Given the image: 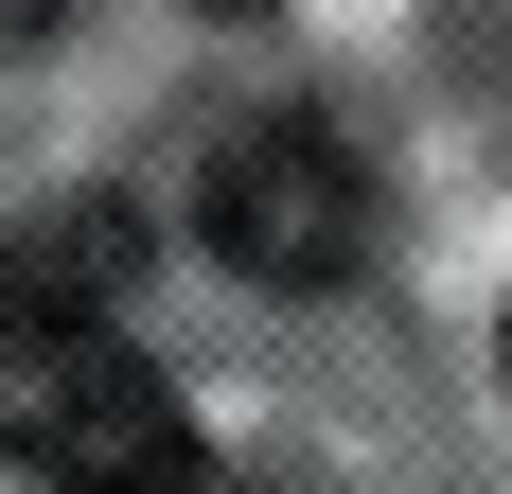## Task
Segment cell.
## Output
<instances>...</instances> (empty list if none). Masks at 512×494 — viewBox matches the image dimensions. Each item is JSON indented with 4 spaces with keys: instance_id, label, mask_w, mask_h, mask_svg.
Returning <instances> with one entry per match:
<instances>
[{
    "instance_id": "5b68a950",
    "label": "cell",
    "mask_w": 512,
    "mask_h": 494,
    "mask_svg": "<svg viewBox=\"0 0 512 494\" xmlns=\"http://www.w3.org/2000/svg\"><path fill=\"white\" fill-rule=\"evenodd\" d=\"M212 18H265V0H212Z\"/></svg>"
},
{
    "instance_id": "6da1fadb",
    "label": "cell",
    "mask_w": 512,
    "mask_h": 494,
    "mask_svg": "<svg viewBox=\"0 0 512 494\" xmlns=\"http://www.w3.org/2000/svg\"><path fill=\"white\" fill-rule=\"evenodd\" d=\"M0 459L53 494H195L212 477L159 353L124 318H71V300H0Z\"/></svg>"
},
{
    "instance_id": "277c9868",
    "label": "cell",
    "mask_w": 512,
    "mask_h": 494,
    "mask_svg": "<svg viewBox=\"0 0 512 494\" xmlns=\"http://www.w3.org/2000/svg\"><path fill=\"white\" fill-rule=\"evenodd\" d=\"M53 18H71V0H0V53H36V36H53Z\"/></svg>"
},
{
    "instance_id": "3957f363",
    "label": "cell",
    "mask_w": 512,
    "mask_h": 494,
    "mask_svg": "<svg viewBox=\"0 0 512 494\" xmlns=\"http://www.w3.org/2000/svg\"><path fill=\"white\" fill-rule=\"evenodd\" d=\"M106 283H142V212H53V230L0 247V300H71V318H106Z\"/></svg>"
},
{
    "instance_id": "7a4b0ae2",
    "label": "cell",
    "mask_w": 512,
    "mask_h": 494,
    "mask_svg": "<svg viewBox=\"0 0 512 494\" xmlns=\"http://www.w3.org/2000/svg\"><path fill=\"white\" fill-rule=\"evenodd\" d=\"M195 230L248 265V283H283V300H318V283H354L371 265V177H354V142L336 124H230L212 142V195H195Z\"/></svg>"
}]
</instances>
